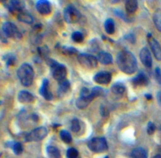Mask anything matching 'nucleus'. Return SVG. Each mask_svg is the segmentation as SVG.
Instances as JSON below:
<instances>
[{
  "label": "nucleus",
  "instance_id": "obj_32",
  "mask_svg": "<svg viewBox=\"0 0 161 158\" xmlns=\"http://www.w3.org/2000/svg\"><path fill=\"white\" fill-rule=\"evenodd\" d=\"M71 129L73 132H78L80 130V121L77 118H74L72 121V126H71Z\"/></svg>",
  "mask_w": 161,
  "mask_h": 158
},
{
  "label": "nucleus",
  "instance_id": "obj_12",
  "mask_svg": "<svg viewBox=\"0 0 161 158\" xmlns=\"http://www.w3.org/2000/svg\"><path fill=\"white\" fill-rule=\"evenodd\" d=\"M6 6L10 12H21L24 10L25 3L23 1H8L4 2Z\"/></svg>",
  "mask_w": 161,
  "mask_h": 158
},
{
  "label": "nucleus",
  "instance_id": "obj_25",
  "mask_svg": "<svg viewBox=\"0 0 161 158\" xmlns=\"http://www.w3.org/2000/svg\"><path fill=\"white\" fill-rule=\"evenodd\" d=\"M105 30L108 35H113L115 32V23L113 19L108 18L105 22Z\"/></svg>",
  "mask_w": 161,
  "mask_h": 158
},
{
  "label": "nucleus",
  "instance_id": "obj_20",
  "mask_svg": "<svg viewBox=\"0 0 161 158\" xmlns=\"http://www.w3.org/2000/svg\"><path fill=\"white\" fill-rule=\"evenodd\" d=\"M132 158H148V153L144 148H135L131 152Z\"/></svg>",
  "mask_w": 161,
  "mask_h": 158
},
{
  "label": "nucleus",
  "instance_id": "obj_37",
  "mask_svg": "<svg viewBox=\"0 0 161 158\" xmlns=\"http://www.w3.org/2000/svg\"><path fill=\"white\" fill-rule=\"evenodd\" d=\"M157 102H158L159 105L161 106V91H158V93H157Z\"/></svg>",
  "mask_w": 161,
  "mask_h": 158
},
{
  "label": "nucleus",
  "instance_id": "obj_34",
  "mask_svg": "<svg viewBox=\"0 0 161 158\" xmlns=\"http://www.w3.org/2000/svg\"><path fill=\"white\" fill-rule=\"evenodd\" d=\"M156 131V125L153 124V122H149L148 123V126H147V133L149 135H153L154 134Z\"/></svg>",
  "mask_w": 161,
  "mask_h": 158
},
{
  "label": "nucleus",
  "instance_id": "obj_4",
  "mask_svg": "<svg viewBox=\"0 0 161 158\" xmlns=\"http://www.w3.org/2000/svg\"><path fill=\"white\" fill-rule=\"evenodd\" d=\"M88 148L92 152L100 154L103 153L108 150V143L106 139L103 137H96L93 138L89 141L87 144Z\"/></svg>",
  "mask_w": 161,
  "mask_h": 158
},
{
  "label": "nucleus",
  "instance_id": "obj_39",
  "mask_svg": "<svg viewBox=\"0 0 161 158\" xmlns=\"http://www.w3.org/2000/svg\"><path fill=\"white\" fill-rule=\"evenodd\" d=\"M152 158H161V155L160 154H157V155L153 156Z\"/></svg>",
  "mask_w": 161,
  "mask_h": 158
},
{
  "label": "nucleus",
  "instance_id": "obj_6",
  "mask_svg": "<svg viewBox=\"0 0 161 158\" xmlns=\"http://www.w3.org/2000/svg\"><path fill=\"white\" fill-rule=\"evenodd\" d=\"M81 17L80 11L73 6H68L64 10V18L67 23L74 24L80 20Z\"/></svg>",
  "mask_w": 161,
  "mask_h": 158
},
{
  "label": "nucleus",
  "instance_id": "obj_29",
  "mask_svg": "<svg viewBox=\"0 0 161 158\" xmlns=\"http://www.w3.org/2000/svg\"><path fill=\"white\" fill-rule=\"evenodd\" d=\"M91 91L94 99L104 94V90L102 89V87H94V88H92V89L91 90Z\"/></svg>",
  "mask_w": 161,
  "mask_h": 158
},
{
  "label": "nucleus",
  "instance_id": "obj_33",
  "mask_svg": "<svg viewBox=\"0 0 161 158\" xmlns=\"http://www.w3.org/2000/svg\"><path fill=\"white\" fill-rule=\"evenodd\" d=\"M62 52L65 54H69V55H72V54H75L77 53V50L74 47H62Z\"/></svg>",
  "mask_w": 161,
  "mask_h": 158
},
{
  "label": "nucleus",
  "instance_id": "obj_8",
  "mask_svg": "<svg viewBox=\"0 0 161 158\" xmlns=\"http://www.w3.org/2000/svg\"><path fill=\"white\" fill-rule=\"evenodd\" d=\"M3 31L6 36L12 39H21L22 35L17 27L11 22H5L3 25Z\"/></svg>",
  "mask_w": 161,
  "mask_h": 158
},
{
  "label": "nucleus",
  "instance_id": "obj_11",
  "mask_svg": "<svg viewBox=\"0 0 161 158\" xmlns=\"http://www.w3.org/2000/svg\"><path fill=\"white\" fill-rule=\"evenodd\" d=\"M94 80L98 84L106 85L111 82L112 74L108 72H97L94 77Z\"/></svg>",
  "mask_w": 161,
  "mask_h": 158
},
{
  "label": "nucleus",
  "instance_id": "obj_7",
  "mask_svg": "<svg viewBox=\"0 0 161 158\" xmlns=\"http://www.w3.org/2000/svg\"><path fill=\"white\" fill-rule=\"evenodd\" d=\"M78 61L83 67L86 69H94L97 66V58L92 55L81 54L78 56Z\"/></svg>",
  "mask_w": 161,
  "mask_h": 158
},
{
  "label": "nucleus",
  "instance_id": "obj_27",
  "mask_svg": "<svg viewBox=\"0 0 161 158\" xmlns=\"http://www.w3.org/2000/svg\"><path fill=\"white\" fill-rule=\"evenodd\" d=\"M60 137H61V139L67 144H69L72 141V137L71 134L65 130H62L60 132Z\"/></svg>",
  "mask_w": 161,
  "mask_h": 158
},
{
  "label": "nucleus",
  "instance_id": "obj_18",
  "mask_svg": "<svg viewBox=\"0 0 161 158\" xmlns=\"http://www.w3.org/2000/svg\"><path fill=\"white\" fill-rule=\"evenodd\" d=\"M17 19H18V20H20V21L25 24H28V25L32 23L33 20H34L33 17L29 14V13L24 10L18 13V14H17Z\"/></svg>",
  "mask_w": 161,
  "mask_h": 158
},
{
  "label": "nucleus",
  "instance_id": "obj_35",
  "mask_svg": "<svg viewBox=\"0 0 161 158\" xmlns=\"http://www.w3.org/2000/svg\"><path fill=\"white\" fill-rule=\"evenodd\" d=\"M155 77L157 83H158L160 85H161V70L160 69V68H157V69H156Z\"/></svg>",
  "mask_w": 161,
  "mask_h": 158
},
{
  "label": "nucleus",
  "instance_id": "obj_19",
  "mask_svg": "<svg viewBox=\"0 0 161 158\" xmlns=\"http://www.w3.org/2000/svg\"><path fill=\"white\" fill-rule=\"evenodd\" d=\"M93 101V99H91V97H80L79 98L76 100V106L78 109H80V110H83L86 107L88 106L90 103Z\"/></svg>",
  "mask_w": 161,
  "mask_h": 158
},
{
  "label": "nucleus",
  "instance_id": "obj_10",
  "mask_svg": "<svg viewBox=\"0 0 161 158\" xmlns=\"http://www.w3.org/2000/svg\"><path fill=\"white\" fill-rule=\"evenodd\" d=\"M140 60H141L142 63L146 66L148 69L152 68L153 65V59L152 55H151L150 51L147 47H144L141 50L140 52Z\"/></svg>",
  "mask_w": 161,
  "mask_h": 158
},
{
  "label": "nucleus",
  "instance_id": "obj_16",
  "mask_svg": "<svg viewBox=\"0 0 161 158\" xmlns=\"http://www.w3.org/2000/svg\"><path fill=\"white\" fill-rule=\"evenodd\" d=\"M132 83L135 86H146L149 83V79L146 74L141 72L132 80Z\"/></svg>",
  "mask_w": 161,
  "mask_h": 158
},
{
  "label": "nucleus",
  "instance_id": "obj_28",
  "mask_svg": "<svg viewBox=\"0 0 161 158\" xmlns=\"http://www.w3.org/2000/svg\"><path fill=\"white\" fill-rule=\"evenodd\" d=\"M13 150L16 155H20L23 153V146L20 143H14V144L13 145Z\"/></svg>",
  "mask_w": 161,
  "mask_h": 158
},
{
  "label": "nucleus",
  "instance_id": "obj_26",
  "mask_svg": "<svg viewBox=\"0 0 161 158\" xmlns=\"http://www.w3.org/2000/svg\"><path fill=\"white\" fill-rule=\"evenodd\" d=\"M70 88V83H69V80H65L64 81H61L59 83V90H58V92L60 94H65L68 91Z\"/></svg>",
  "mask_w": 161,
  "mask_h": 158
},
{
  "label": "nucleus",
  "instance_id": "obj_24",
  "mask_svg": "<svg viewBox=\"0 0 161 158\" xmlns=\"http://www.w3.org/2000/svg\"><path fill=\"white\" fill-rule=\"evenodd\" d=\"M126 87L124 86V83H116L115 84L113 85L112 87V91L113 93H114L115 94H117V95H121V94H124L125 92Z\"/></svg>",
  "mask_w": 161,
  "mask_h": 158
},
{
  "label": "nucleus",
  "instance_id": "obj_13",
  "mask_svg": "<svg viewBox=\"0 0 161 158\" xmlns=\"http://www.w3.org/2000/svg\"><path fill=\"white\" fill-rule=\"evenodd\" d=\"M36 9L42 15H48L51 12V6L50 3L46 0H40L36 3Z\"/></svg>",
  "mask_w": 161,
  "mask_h": 158
},
{
  "label": "nucleus",
  "instance_id": "obj_15",
  "mask_svg": "<svg viewBox=\"0 0 161 158\" xmlns=\"http://www.w3.org/2000/svg\"><path fill=\"white\" fill-rule=\"evenodd\" d=\"M18 101L21 103H30L34 101V96L32 94L27 91H21L17 96Z\"/></svg>",
  "mask_w": 161,
  "mask_h": 158
},
{
  "label": "nucleus",
  "instance_id": "obj_40",
  "mask_svg": "<svg viewBox=\"0 0 161 158\" xmlns=\"http://www.w3.org/2000/svg\"><path fill=\"white\" fill-rule=\"evenodd\" d=\"M160 133H161V126H160Z\"/></svg>",
  "mask_w": 161,
  "mask_h": 158
},
{
  "label": "nucleus",
  "instance_id": "obj_23",
  "mask_svg": "<svg viewBox=\"0 0 161 158\" xmlns=\"http://www.w3.org/2000/svg\"><path fill=\"white\" fill-rule=\"evenodd\" d=\"M153 22L156 28L161 32V9H157L153 14Z\"/></svg>",
  "mask_w": 161,
  "mask_h": 158
},
{
  "label": "nucleus",
  "instance_id": "obj_30",
  "mask_svg": "<svg viewBox=\"0 0 161 158\" xmlns=\"http://www.w3.org/2000/svg\"><path fill=\"white\" fill-rule=\"evenodd\" d=\"M72 39L74 42H81L84 39V37H83V35L81 32H80V31H75V32L72 33Z\"/></svg>",
  "mask_w": 161,
  "mask_h": 158
},
{
  "label": "nucleus",
  "instance_id": "obj_14",
  "mask_svg": "<svg viewBox=\"0 0 161 158\" xmlns=\"http://www.w3.org/2000/svg\"><path fill=\"white\" fill-rule=\"evenodd\" d=\"M39 93L47 101H50L53 99V94H51L50 91H49V81L45 79L42 80V86H41L40 90H39Z\"/></svg>",
  "mask_w": 161,
  "mask_h": 158
},
{
  "label": "nucleus",
  "instance_id": "obj_17",
  "mask_svg": "<svg viewBox=\"0 0 161 158\" xmlns=\"http://www.w3.org/2000/svg\"><path fill=\"white\" fill-rule=\"evenodd\" d=\"M97 61L102 65H110L113 63V57L109 53L102 51L97 54Z\"/></svg>",
  "mask_w": 161,
  "mask_h": 158
},
{
  "label": "nucleus",
  "instance_id": "obj_38",
  "mask_svg": "<svg viewBox=\"0 0 161 158\" xmlns=\"http://www.w3.org/2000/svg\"><path fill=\"white\" fill-rule=\"evenodd\" d=\"M146 98L148 99V100H150V99H152V95L149 94H146Z\"/></svg>",
  "mask_w": 161,
  "mask_h": 158
},
{
  "label": "nucleus",
  "instance_id": "obj_22",
  "mask_svg": "<svg viewBox=\"0 0 161 158\" xmlns=\"http://www.w3.org/2000/svg\"><path fill=\"white\" fill-rule=\"evenodd\" d=\"M47 155L50 158H60L61 157V153L57 147L53 146H47Z\"/></svg>",
  "mask_w": 161,
  "mask_h": 158
},
{
  "label": "nucleus",
  "instance_id": "obj_9",
  "mask_svg": "<svg viewBox=\"0 0 161 158\" xmlns=\"http://www.w3.org/2000/svg\"><path fill=\"white\" fill-rule=\"evenodd\" d=\"M148 41L156 59L161 61V47L159 42L153 37L151 34L148 35Z\"/></svg>",
  "mask_w": 161,
  "mask_h": 158
},
{
  "label": "nucleus",
  "instance_id": "obj_1",
  "mask_svg": "<svg viewBox=\"0 0 161 158\" xmlns=\"http://www.w3.org/2000/svg\"><path fill=\"white\" fill-rule=\"evenodd\" d=\"M116 63L119 69L126 74L135 73L138 69L136 58L128 50H122L118 54Z\"/></svg>",
  "mask_w": 161,
  "mask_h": 158
},
{
  "label": "nucleus",
  "instance_id": "obj_5",
  "mask_svg": "<svg viewBox=\"0 0 161 158\" xmlns=\"http://www.w3.org/2000/svg\"><path fill=\"white\" fill-rule=\"evenodd\" d=\"M48 135V130L45 127H39L35 128L26 135L25 140L27 142H39L44 139Z\"/></svg>",
  "mask_w": 161,
  "mask_h": 158
},
{
  "label": "nucleus",
  "instance_id": "obj_2",
  "mask_svg": "<svg viewBox=\"0 0 161 158\" xmlns=\"http://www.w3.org/2000/svg\"><path fill=\"white\" fill-rule=\"evenodd\" d=\"M34 70L29 64H22L17 70V76L20 83L25 87H29L32 84L34 80Z\"/></svg>",
  "mask_w": 161,
  "mask_h": 158
},
{
  "label": "nucleus",
  "instance_id": "obj_31",
  "mask_svg": "<svg viewBox=\"0 0 161 158\" xmlns=\"http://www.w3.org/2000/svg\"><path fill=\"white\" fill-rule=\"evenodd\" d=\"M66 156L68 158H77L79 156V152L75 148H69L66 153Z\"/></svg>",
  "mask_w": 161,
  "mask_h": 158
},
{
  "label": "nucleus",
  "instance_id": "obj_3",
  "mask_svg": "<svg viewBox=\"0 0 161 158\" xmlns=\"http://www.w3.org/2000/svg\"><path fill=\"white\" fill-rule=\"evenodd\" d=\"M47 64L50 66L51 73L54 80L60 82L66 80L67 76V69L64 65L59 64L58 61L53 59L47 60Z\"/></svg>",
  "mask_w": 161,
  "mask_h": 158
},
{
  "label": "nucleus",
  "instance_id": "obj_21",
  "mask_svg": "<svg viewBox=\"0 0 161 158\" xmlns=\"http://www.w3.org/2000/svg\"><path fill=\"white\" fill-rule=\"evenodd\" d=\"M138 2L135 0H127L125 3L126 11L128 14H134L138 9Z\"/></svg>",
  "mask_w": 161,
  "mask_h": 158
},
{
  "label": "nucleus",
  "instance_id": "obj_36",
  "mask_svg": "<svg viewBox=\"0 0 161 158\" xmlns=\"http://www.w3.org/2000/svg\"><path fill=\"white\" fill-rule=\"evenodd\" d=\"M100 112L101 114H102V116H103V117H107V116H108V115H109V111H108V109H107L106 107L104 106V105H102V106L101 107Z\"/></svg>",
  "mask_w": 161,
  "mask_h": 158
}]
</instances>
